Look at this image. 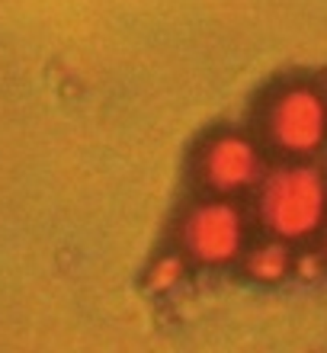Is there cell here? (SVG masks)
<instances>
[{
  "label": "cell",
  "instance_id": "277c9868",
  "mask_svg": "<svg viewBox=\"0 0 327 353\" xmlns=\"http://www.w3.org/2000/svg\"><path fill=\"white\" fill-rule=\"evenodd\" d=\"M199 176L215 193L247 190L260 176V151L251 139L234 135V132L215 135L199 154Z\"/></svg>",
  "mask_w": 327,
  "mask_h": 353
},
{
  "label": "cell",
  "instance_id": "7a4b0ae2",
  "mask_svg": "<svg viewBox=\"0 0 327 353\" xmlns=\"http://www.w3.org/2000/svg\"><path fill=\"white\" fill-rule=\"evenodd\" d=\"M266 135L292 158H308L327 141V100L318 87L289 84L266 106Z\"/></svg>",
  "mask_w": 327,
  "mask_h": 353
},
{
  "label": "cell",
  "instance_id": "6da1fadb",
  "mask_svg": "<svg viewBox=\"0 0 327 353\" xmlns=\"http://www.w3.org/2000/svg\"><path fill=\"white\" fill-rule=\"evenodd\" d=\"M260 219L276 238L305 241L327 225V176L315 164L276 168L260 186Z\"/></svg>",
  "mask_w": 327,
  "mask_h": 353
},
{
  "label": "cell",
  "instance_id": "8992f818",
  "mask_svg": "<svg viewBox=\"0 0 327 353\" xmlns=\"http://www.w3.org/2000/svg\"><path fill=\"white\" fill-rule=\"evenodd\" d=\"M183 276H187V261L180 254H160L148 267L145 286H148V292H170L173 286H180Z\"/></svg>",
  "mask_w": 327,
  "mask_h": 353
},
{
  "label": "cell",
  "instance_id": "52a82bcc",
  "mask_svg": "<svg viewBox=\"0 0 327 353\" xmlns=\"http://www.w3.org/2000/svg\"><path fill=\"white\" fill-rule=\"evenodd\" d=\"M324 267H327L324 254L308 251V254H302V257H295L292 273H295V276H302V279H318V276H324Z\"/></svg>",
  "mask_w": 327,
  "mask_h": 353
},
{
  "label": "cell",
  "instance_id": "ba28073f",
  "mask_svg": "<svg viewBox=\"0 0 327 353\" xmlns=\"http://www.w3.org/2000/svg\"><path fill=\"white\" fill-rule=\"evenodd\" d=\"M324 257H327V234H324Z\"/></svg>",
  "mask_w": 327,
  "mask_h": 353
},
{
  "label": "cell",
  "instance_id": "5b68a950",
  "mask_svg": "<svg viewBox=\"0 0 327 353\" xmlns=\"http://www.w3.org/2000/svg\"><path fill=\"white\" fill-rule=\"evenodd\" d=\"M292 263H295V254H292L289 241H286V238H276V234H273L270 241L257 244V248L247 251V257H244L247 276L257 279V283H266V286L292 276Z\"/></svg>",
  "mask_w": 327,
  "mask_h": 353
},
{
  "label": "cell",
  "instance_id": "3957f363",
  "mask_svg": "<svg viewBox=\"0 0 327 353\" xmlns=\"http://www.w3.org/2000/svg\"><path fill=\"white\" fill-rule=\"evenodd\" d=\"M183 251L196 263L224 267L244 251V215L228 199H209L193 205L180 225Z\"/></svg>",
  "mask_w": 327,
  "mask_h": 353
}]
</instances>
